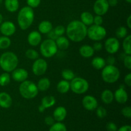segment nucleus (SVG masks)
Wrapping results in <instances>:
<instances>
[{
  "mask_svg": "<svg viewBox=\"0 0 131 131\" xmlns=\"http://www.w3.org/2000/svg\"><path fill=\"white\" fill-rule=\"evenodd\" d=\"M65 32L70 40L79 42L87 36V27L80 20H72L68 24Z\"/></svg>",
  "mask_w": 131,
  "mask_h": 131,
  "instance_id": "obj_1",
  "label": "nucleus"
},
{
  "mask_svg": "<svg viewBox=\"0 0 131 131\" xmlns=\"http://www.w3.org/2000/svg\"><path fill=\"white\" fill-rule=\"evenodd\" d=\"M34 11L29 6H24L19 12L17 15V23L23 30L28 29L34 20Z\"/></svg>",
  "mask_w": 131,
  "mask_h": 131,
  "instance_id": "obj_2",
  "label": "nucleus"
},
{
  "mask_svg": "<svg viewBox=\"0 0 131 131\" xmlns=\"http://www.w3.org/2000/svg\"><path fill=\"white\" fill-rule=\"evenodd\" d=\"M19 64L17 56L12 52H5L0 56V67L6 72H11Z\"/></svg>",
  "mask_w": 131,
  "mask_h": 131,
  "instance_id": "obj_3",
  "label": "nucleus"
},
{
  "mask_svg": "<svg viewBox=\"0 0 131 131\" xmlns=\"http://www.w3.org/2000/svg\"><path fill=\"white\" fill-rule=\"evenodd\" d=\"M19 90L20 95L26 99H32L36 97L39 91L35 83L28 80H25L20 83Z\"/></svg>",
  "mask_w": 131,
  "mask_h": 131,
  "instance_id": "obj_4",
  "label": "nucleus"
},
{
  "mask_svg": "<svg viewBox=\"0 0 131 131\" xmlns=\"http://www.w3.org/2000/svg\"><path fill=\"white\" fill-rule=\"evenodd\" d=\"M102 78L104 82L107 83H114L120 78V72L115 65H107L102 69Z\"/></svg>",
  "mask_w": 131,
  "mask_h": 131,
  "instance_id": "obj_5",
  "label": "nucleus"
},
{
  "mask_svg": "<svg viewBox=\"0 0 131 131\" xmlns=\"http://www.w3.org/2000/svg\"><path fill=\"white\" fill-rule=\"evenodd\" d=\"M58 47L55 40H53L50 38L45 40L42 42L40 47V53L43 57L51 58L54 56L58 52Z\"/></svg>",
  "mask_w": 131,
  "mask_h": 131,
  "instance_id": "obj_6",
  "label": "nucleus"
},
{
  "mask_svg": "<svg viewBox=\"0 0 131 131\" xmlns=\"http://www.w3.org/2000/svg\"><path fill=\"white\" fill-rule=\"evenodd\" d=\"M107 31L102 26L92 24L87 28V36L90 39L95 42H99L106 37Z\"/></svg>",
  "mask_w": 131,
  "mask_h": 131,
  "instance_id": "obj_7",
  "label": "nucleus"
},
{
  "mask_svg": "<svg viewBox=\"0 0 131 131\" xmlns=\"http://www.w3.org/2000/svg\"><path fill=\"white\" fill-rule=\"evenodd\" d=\"M88 88L89 83L84 78L75 77L70 81V89L76 94H83L88 91Z\"/></svg>",
  "mask_w": 131,
  "mask_h": 131,
  "instance_id": "obj_8",
  "label": "nucleus"
},
{
  "mask_svg": "<svg viewBox=\"0 0 131 131\" xmlns=\"http://www.w3.org/2000/svg\"><path fill=\"white\" fill-rule=\"evenodd\" d=\"M47 70V63L42 58H37L32 65V71L37 76L42 75Z\"/></svg>",
  "mask_w": 131,
  "mask_h": 131,
  "instance_id": "obj_9",
  "label": "nucleus"
},
{
  "mask_svg": "<svg viewBox=\"0 0 131 131\" xmlns=\"http://www.w3.org/2000/svg\"><path fill=\"white\" fill-rule=\"evenodd\" d=\"M104 47L109 54H113L118 51L120 49V42L115 37H110L105 42Z\"/></svg>",
  "mask_w": 131,
  "mask_h": 131,
  "instance_id": "obj_10",
  "label": "nucleus"
},
{
  "mask_svg": "<svg viewBox=\"0 0 131 131\" xmlns=\"http://www.w3.org/2000/svg\"><path fill=\"white\" fill-rule=\"evenodd\" d=\"M109 4L107 0H97L93 5V11L96 15H105L109 10Z\"/></svg>",
  "mask_w": 131,
  "mask_h": 131,
  "instance_id": "obj_11",
  "label": "nucleus"
},
{
  "mask_svg": "<svg viewBox=\"0 0 131 131\" xmlns=\"http://www.w3.org/2000/svg\"><path fill=\"white\" fill-rule=\"evenodd\" d=\"M82 104L84 108L88 111H93L98 107V102L95 97L89 95L83 97Z\"/></svg>",
  "mask_w": 131,
  "mask_h": 131,
  "instance_id": "obj_12",
  "label": "nucleus"
},
{
  "mask_svg": "<svg viewBox=\"0 0 131 131\" xmlns=\"http://www.w3.org/2000/svg\"><path fill=\"white\" fill-rule=\"evenodd\" d=\"M16 27L11 21H5L0 24V31L6 37H10L15 33Z\"/></svg>",
  "mask_w": 131,
  "mask_h": 131,
  "instance_id": "obj_13",
  "label": "nucleus"
},
{
  "mask_svg": "<svg viewBox=\"0 0 131 131\" xmlns=\"http://www.w3.org/2000/svg\"><path fill=\"white\" fill-rule=\"evenodd\" d=\"M114 94V99L119 104H125L128 101L127 92L125 91V86L124 85H120V86L115 91Z\"/></svg>",
  "mask_w": 131,
  "mask_h": 131,
  "instance_id": "obj_14",
  "label": "nucleus"
},
{
  "mask_svg": "<svg viewBox=\"0 0 131 131\" xmlns=\"http://www.w3.org/2000/svg\"><path fill=\"white\" fill-rule=\"evenodd\" d=\"M28 77V72L26 69L19 68L14 69L12 71V78L15 81L22 83L24 81L26 80Z\"/></svg>",
  "mask_w": 131,
  "mask_h": 131,
  "instance_id": "obj_15",
  "label": "nucleus"
},
{
  "mask_svg": "<svg viewBox=\"0 0 131 131\" xmlns=\"http://www.w3.org/2000/svg\"><path fill=\"white\" fill-rule=\"evenodd\" d=\"M42 36L40 33L37 31H33L28 36V42L30 46L36 47L40 43Z\"/></svg>",
  "mask_w": 131,
  "mask_h": 131,
  "instance_id": "obj_16",
  "label": "nucleus"
},
{
  "mask_svg": "<svg viewBox=\"0 0 131 131\" xmlns=\"http://www.w3.org/2000/svg\"><path fill=\"white\" fill-rule=\"evenodd\" d=\"M12 105V99L8 93L6 92L0 93V107L7 109Z\"/></svg>",
  "mask_w": 131,
  "mask_h": 131,
  "instance_id": "obj_17",
  "label": "nucleus"
},
{
  "mask_svg": "<svg viewBox=\"0 0 131 131\" xmlns=\"http://www.w3.org/2000/svg\"><path fill=\"white\" fill-rule=\"evenodd\" d=\"M67 115V110L63 106H59L56 107L53 112V118L54 120L57 122H62L65 120Z\"/></svg>",
  "mask_w": 131,
  "mask_h": 131,
  "instance_id": "obj_18",
  "label": "nucleus"
},
{
  "mask_svg": "<svg viewBox=\"0 0 131 131\" xmlns=\"http://www.w3.org/2000/svg\"><path fill=\"white\" fill-rule=\"evenodd\" d=\"M79 53L81 56L85 58H88L93 56L95 51L93 47L89 45H83L79 48Z\"/></svg>",
  "mask_w": 131,
  "mask_h": 131,
  "instance_id": "obj_19",
  "label": "nucleus"
},
{
  "mask_svg": "<svg viewBox=\"0 0 131 131\" xmlns=\"http://www.w3.org/2000/svg\"><path fill=\"white\" fill-rule=\"evenodd\" d=\"M38 29L40 33L47 34L52 29V24L48 20H43L38 24Z\"/></svg>",
  "mask_w": 131,
  "mask_h": 131,
  "instance_id": "obj_20",
  "label": "nucleus"
},
{
  "mask_svg": "<svg viewBox=\"0 0 131 131\" xmlns=\"http://www.w3.org/2000/svg\"><path fill=\"white\" fill-rule=\"evenodd\" d=\"M101 99L106 104L112 103L114 100V94L110 90L106 89L101 93Z\"/></svg>",
  "mask_w": 131,
  "mask_h": 131,
  "instance_id": "obj_21",
  "label": "nucleus"
},
{
  "mask_svg": "<svg viewBox=\"0 0 131 131\" xmlns=\"http://www.w3.org/2000/svg\"><path fill=\"white\" fill-rule=\"evenodd\" d=\"M55 42H56L58 49H60L61 50L67 49L70 45L69 39L63 36H60L58 37L55 40Z\"/></svg>",
  "mask_w": 131,
  "mask_h": 131,
  "instance_id": "obj_22",
  "label": "nucleus"
},
{
  "mask_svg": "<svg viewBox=\"0 0 131 131\" xmlns=\"http://www.w3.org/2000/svg\"><path fill=\"white\" fill-rule=\"evenodd\" d=\"M5 6L8 12H15L19 8V0H5Z\"/></svg>",
  "mask_w": 131,
  "mask_h": 131,
  "instance_id": "obj_23",
  "label": "nucleus"
},
{
  "mask_svg": "<svg viewBox=\"0 0 131 131\" xmlns=\"http://www.w3.org/2000/svg\"><path fill=\"white\" fill-rule=\"evenodd\" d=\"M81 21L87 26L93 24V16L89 12H83L81 14Z\"/></svg>",
  "mask_w": 131,
  "mask_h": 131,
  "instance_id": "obj_24",
  "label": "nucleus"
},
{
  "mask_svg": "<svg viewBox=\"0 0 131 131\" xmlns=\"http://www.w3.org/2000/svg\"><path fill=\"white\" fill-rule=\"evenodd\" d=\"M106 60L103 58L99 57V56L95 57L92 61V67L97 70L102 69L106 66Z\"/></svg>",
  "mask_w": 131,
  "mask_h": 131,
  "instance_id": "obj_25",
  "label": "nucleus"
},
{
  "mask_svg": "<svg viewBox=\"0 0 131 131\" xmlns=\"http://www.w3.org/2000/svg\"><path fill=\"white\" fill-rule=\"evenodd\" d=\"M37 86L38 90L41 91V92H45L49 88L50 86H51V82H50L49 79L47 78H41L38 81Z\"/></svg>",
  "mask_w": 131,
  "mask_h": 131,
  "instance_id": "obj_26",
  "label": "nucleus"
},
{
  "mask_svg": "<svg viewBox=\"0 0 131 131\" xmlns=\"http://www.w3.org/2000/svg\"><path fill=\"white\" fill-rule=\"evenodd\" d=\"M56 104V99L52 95H47L43 97L41 104L46 109L52 107Z\"/></svg>",
  "mask_w": 131,
  "mask_h": 131,
  "instance_id": "obj_27",
  "label": "nucleus"
},
{
  "mask_svg": "<svg viewBox=\"0 0 131 131\" xmlns=\"http://www.w3.org/2000/svg\"><path fill=\"white\" fill-rule=\"evenodd\" d=\"M58 92L61 93H66L70 90V83L68 81L61 80L57 84Z\"/></svg>",
  "mask_w": 131,
  "mask_h": 131,
  "instance_id": "obj_28",
  "label": "nucleus"
},
{
  "mask_svg": "<svg viewBox=\"0 0 131 131\" xmlns=\"http://www.w3.org/2000/svg\"><path fill=\"white\" fill-rule=\"evenodd\" d=\"M131 35H127L126 37L124 38V41H123L122 46L123 49H124V53L127 55H130L131 54Z\"/></svg>",
  "mask_w": 131,
  "mask_h": 131,
  "instance_id": "obj_29",
  "label": "nucleus"
},
{
  "mask_svg": "<svg viewBox=\"0 0 131 131\" xmlns=\"http://www.w3.org/2000/svg\"><path fill=\"white\" fill-rule=\"evenodd\" d=\"M11 45V40L8 37L2 36L0 37V49H6L8 48Z\"/></svg>",
  "mask_w": 131,
  "mask_h": 131,
  "instance_id": "obj_30",
  "label": "nucleus"
},
{
  "mask_svg": "<svg viewBox=\"0 0 131 131\" xmlns=\"http://www.w3.org/2000/svg\"><path fill=\"white\" fill-rule=\"evenodd\" d=\"M61 75L64 80L71 81L75 78V74L70 69H64L61 72Z\"/></svg>",
  "mask_w": 131,
  "mask_h": 131,
  "instance_id": "obj_31",
  "label": "nucleus"
},
{
  "mask_svg": "<svg viewBox=\"0 0 131 131\" xmlns=\"http://www.w3.org/2000/svg\"><path fill=\"white\" fill-rule=\"evenodd\" d=\"M10 82V75L8 72H4L0 75V86H5Z\"/></svg>",
  "mask_w": 131,
  "mask_h": 131,
  "instance_id": "obj_32",
  "label": "nucleus"
},
{
  "mask_svg": "<svg viewBox=\"0 0 131 131\" xmlns=\"http://www.w3.org/2000/svg\"><path fill=\"white\" fill-rule=\"evenodd\" d=\"M49 131H67V129L65 124L61 122H58L57 123H54L53 125H51Z\"/></svg>",
  "mask_w": 131,
  "mask_h": 131,
  "instance_id": "obj_33",
  "label": "nucleus"
},
{
  "mask_svg": "<svg viewBox=\"0 0 131 131\" xmlns=\"http://www.w3.org/2000/svg\"><path fill=\"white\" fill-rule=\"evenodd\" d=\"M25 55L28 59L31 60H35L39 57L38 52L33 49H29L27 50L26 51Z\"/></svg>",
  "mask_w": 131,
  "mask_h": 131,
  "instance_id": "obj_34",
  "label": "nucleus"
},
{
  "mask_svg": "<svg viewBox=\"0 0 131 131\" xmlns=\"http://www.w3.org/2000/svg\"><path fill=\"white\" fill-rule=\"evenodd\" d=\"M127 35V29L125 27L120 26L116 30V36L118 38H124Z\"/></svg>",
  "mask_w": 131,
  "mask_h": 131,
  "instance_id": "obj_35",
  "label": "nucleus"
},
{
  "mask_svg": "<svg viewBox=\"0 0 131 131\" xmlns=\"http://www.w3.org/2000/svg\"><path fill=\"white\" fill-rule=\"evenodd\" d=\"M97 110H96V114L98 118H104L107 116V110L102 106H99L97 107Z\"/></svg>",
  "mask_w": 131,
  "mask_h": 131,
  "instance_id": "obj_36",
  "label": "nucleus"
},
{
  "mask_svg": "<svg viewBox=\"0 0 131 131\" xmlns=\"http://www.w3.org/2000/svg\"><path fill=\"white\" fill-rule=\"evenodd\" d=\"M65 31H66V28L63 26L59 25L57 26L56 28L54 29V31L55 34L58 36V37H60V36H63L64 35V33H65Z\"/></svg>",
  "mask_w": 131,
  "mask_h": 131,
  "instance_id": "obj_37",
  "label": "nucleus"
},
{
  "mask_svg": "<svg viewBox=\"0 0 131 131\" xmlns=\"http://www.w3.org/2000/svg\"><path fill=\"white\" fill-rule=\"evenodd\" d=\"M122 114L123 116H125L127 118H131V107L130 106H126L124 107L122 110Z\"/></svg>",
  "mask_w": 131,
  "mask_h": 131,
  "instance_id": "obj_38",
  "label": "nucleus"
},
{
  "mask_svg": "<svg viewBox=\"0 0 131 131\" xmlns=\"http://www.w3.org/2000/svg\"><path fill=\"white\" fill-rule=\"evenodd\" d=\"M124 66L129 70L131 69V56L130 55H125L123 59Z\"/></svg>",
  "mask_w": 131,
  "mask_h": 131,
  "instance_id": "obj_39",
  "label": "nucleus"
},
{
  "mask_svg": "<svg viewBox=\"0 0 131 131\" xmlns=\"http://www.w3.org/2000/svg\"><path fill=\"white\" fill-rule=\"evenodd\" d=\"M26 2L28 6L33 8H37L39 6L41 0H26Z\"/></svg>",
  "mask_w": 131,
  "mask_h": 131,
  "instance_id": "obj_40",
  "label": "nucleus"
},
{
  "mask_svg": "<svg viewBox=\"0 0 131 131\" xmlns=\"http://www.w3.org/2000/svg\"><path fill=\"white\" fill-rule=\"evenodd\" d=\"M106 129L107 131H117V126L116 124L113 122H108L106 124Z\"/></svg>",
  "mask_w": 131,
  "mask_h": 131,
  "instance_id": "obj_41",
  "label": "nucleus"
},
{
  "mask_svg": "<svg viewBox=\"0 0 131 131\" xmlns=\"http://www.w3.org/2000/svg\"><path fill=\"white\" fill-rule=\"evenodd\" d=\"M103 23V19L101 15H97L95 17H93V24L95 25L101 26Z\"/></svg>",
  "mask_w": 131,
  "mask_h": 131,
  "instance_id": "obj_42",
  "label": "nucleus"
},
{
  "mask_svg": "<svg viewBox=\"0 0 131 131\" xmlns=\"http://www.w3.org/2000/svg\"><path fill=\"white\" fill-rule=\"evenodd\" d=\"M45 123H46V125H49V126H51L52 125H53L54 124V119L53 117L51 116H47V117H46L44 120Z\"/></svg>",
  "mask_w": 131,
  "mask_h": 131,
  "instance_id": "obj_43",
  "label": "nucleus"
},
{
  "mask_svg": "<svg viewBox=\"0 0 131 131\" xmlns=\"http://www.w3.org/2000/svg\"><path fill=\"white\" fill-rule=\"evenodd\" d=\"M124 82H125V84L127 86H128L129 87H130L131 86V74L129 73V74H127L126 75L124 78Z\"/></svg>",
  "mask_w": 131,
  "mask_h": 131,
  "instance_id": "obj_44",
  "label": "nucleus"
},
{
  "mask_svg": "<svg viewBox=\"0 0 131 131\" xmlns=\"http://www.w3.org/2000/svg\"><path fill=\"white\" fill-rule=\"evenodd\" d=\"M93 49L95 51H100L102 50V43L99 42H96L95 43L93 44Z\"/></svg>",
  "mask_w": 131,
  "mask_h": 131,
  "instance_id": "obj_45",
  "label": "nucleus"
},
{
  "mask_svg": "<svg viewBox=\"0 0 131 131\" xmlns=\"http://www.w3.org/2000/svg\"><path fill=\"white\" fill-rule=\"evenodd\" d=\"M115 58L114 56H113L112 55H110L106 59V63H107V65H115Z\"/></svg>",
  "mask_w": 131,
  "mask_h": 131,
  "instance_id": "obj_46",
  "label": "nucleus"
},
{
  "mask_svg": "<svg viewBox=\"0 0 131 131\" xmlns=\"http://www.w3.org/2000/svg\"><path fill=\"white\" fill-rule=\"evenodd\" d=\"M47 34H48V35H47V36H48L49 38L53 40H56V38L58 37L57 35H56V34H55L54 31V30H52V29L51 31L49 32Z\"/></svg>",
  "mask_w": 131,
  "mask_h": 131,
  "instance_id": "obj_47",
  "label": "nucleus"
},
{
  "mask_svg": "<svg viewBox=\"0 0 131 131\" xmlns=\"http://www.w3.org/2000/svg\"><path fill=\"white\" fill-rule=\"evenodd\" d=\"M117 131H131V127L129 125H124L119 129H117Z\"/></svg>",
  "mask_w": 131,
  "mask_h": 131,
  "instance_id": "obj_48",
  "label": "nucleus"
},
{
  "mask_svg": "<svg viewBox=\"0 0 131 131\" xmlns=\"http://www.w3.org/2000/svg\"><path fill=\"white\" fill-rule=\"evenodd\" d=\"M110 6H115L118 4V0H107Z\"/></svg>",
  "mask_w": 131,
  "mask_h": 131,
  "instance_id": "obj_49",
  "label": "nucleus"
},
{
  "mask_svg": "<svg viewBox=\"0 0 131 131\" xmlns=\"http://www.w3.org/2000/svg\"><path fill=\"white\" fill-rule=\"evenodd\" d=\"M126 23L128 28H129V29H130L131 28V15H129V16L128 17L127 19Z\"/></svg>",
  "mask_w": 131,
  "mask_h": 131,
  "instance_id": "obj_50",
  "label": "nucleus"
},
{
  "mask_svg": "<svg viewBox=\"0 0 131 131\" xmlns=\"http://www.w3.org/2000/svg\"><path fill=\"white\" fill-rule=\"evenodd\" d=\"M45 110H46V108H45V107H43L42 104H41L40 106H39V107H38V111H39V112H40V113L43 112Z\"/></svg>",
  "mask_w": 131,
  "mask_h": 131,
  "instance_id": "obj_51",
  "label": "nucleus"
},
{
  "mask_svg": "<svg viewBox=\"0 0 131 131\" xmlns=\"http://www.w3.org/2000/svg\"><path fill=\"white\" fill-rule=\"evenodd\" d=\"M3 15L0 14V24L3 23Z\"/></svg>",
  "mask_w": 131,
  "mask_h": 131,
  "instance_id": "obj_52",
  "label": "nucleus"
},
{
  "mask_svg": "<svg viewBox=\"0 0 131 131\" xmlns=\"http://www.w3.org/2000/svg\"><path fill=\"white\" fill-rule=\"evenodd\" d=\"M125 1H126L127 3H131V0H125Z\"/></svg>",
  "mask_w": 131,
  "mask_h": 131,
  "instance_id": "obj_53",
  "label": "nucleus"
},
{
  "mask_svg": "<svg viewBox=\"0 0 131 131\" xmlns=\"http://www.w3.org/2000/svg\"><path fill=\"white\" fill-rule=\"evenodd\" d=\"M2 2H3V0H0V5L2 3Z\"/></svg>",
  "mask_w": 131,
  "mask_h": 131,
  "instance_id": "obj_54",
  "label": "nucleus"
}]
</instances>
